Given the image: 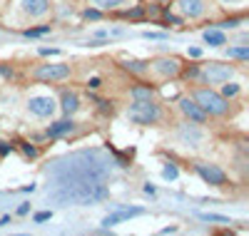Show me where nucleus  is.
Listing matches in <instances>:
<instances>
[{
	"instance_id": "5",
	"label": "nucleus",
	"mask_w": 249,
	"mask_h": 236,
	"mask_svg": "<svg viewBox=\"0 0 249 236\" xmlns=\"http://www.w3.org/2000/svg\"><path fill=\"white\" fill-rule=\"evenodd\" d=\"M70 65L65 62H48V65H37L33 67L30 77L37 82H60V80H68L70 77Z\"/></svg>"
},
{
	"instance_id": "37",
	"label": "nucleus",
	"mask_w": 249,
	"mask_h": 236,
	"mask_svg": "<svg viewBox=\"0 0 249 236\" xmlns=\"http://www.w3.org/2000/svg\"><path fill=\"white\" fill-rule=\"evenodd\" d=\"M40 52H43V55H57V50H48V48H43Z\"/></svg>"
},
{
	"instance_id": "6",
	"label": "nucleus",
	"mask_w": 249,
	"mask_h": 236,
	"mask_svg": "<svg viewBox=\"0 0 249 236\" xmlns=\"http://www.w3.org/2000/svg\"><path fill=\"white\" fill-rule=\"evenodd\" d=\"M234 77V67L232 65H222V62H210V65L199 67V82L202 84H222L227 80Z\"/></svg>"
},
{
	"instance_id": "11",
	"label": "nucleus",
	"mask_w": 249,
	"mask_h": 236,
	"mask_svg": "<svg viewBox=\"0 0 249 236\" xmlns=\"http://www.w3.org/2000/svg\"><path fill=\"white\" fill-rule=\"evenodd\" d=\"M177 10L182 17H190V20H197L204 15L207 10V0H177Z\"/></svg>"
},
{
	"instance_id": "32",
	"label": "nucleus",
	"mask_w": 249,
	"mask_h": 236,
	"mask_svg": "<svg viewBox=\"0 0 249 236\" xmlns=\"http://www.w3.org/2000/svg\"><path fill=\"white\" fill-rule=\"evenodd\" d=\"M144 37H150V40H162V37H167L164 33H144Z\"/></svg>"
},
{
	"instance_id": "31",
	"label": "nucleus",
	"mask_w": 249,
	"mask_h": 236,
	"mask_svg": "<svg viewBox=\"0 0 249 236\" xmlns=\"http://www.w3.org/2000/svg\"><path fill=\"white\" fill-rule=\"evenodd\" d=\"M50 219V211H40V214H35V221L40 224V221H48Z\"/></svg>"
},
{
	"instance_id": "13",
	"label": "nucleus",
	"mask_w": 249,
	"mask_h": 236,
	"mask_svg": "<svg viewBox=\"0 0 249 236\" xmlns=\"http://www.w3.org/2000/svg\"><path fill=\"white\" fill-rule=\"evenodd\" d=\"M142 214H144V209H140V206H135V209H117V211L107 214V217L102 219V226H105V229H110V226H115V224H120V221H124V219L142 217Z\"/></svg>"
},
{
	"instance_id": "9",
	"label": "nucleus",
	"mask_w": 249,
	"mask_h": 236,
	"mask_svg": "<svg viewBox=\"0 0 249 236\" xmlns=\"http://www.w3.org/2000/svg\"><path fill=\"white\" fill-rule=\"evenodd\" d=\"M195 171L207 182V184H212V186H224L227 182V174H224V169L217 167V164H207V162H197L195 164Z\"/></svg>"
},
{
	"instance_id": "1",
	"label": "nucleus",
	"mask_w": 249,
	"mask_h": 236,
	"mask_svg": "<svg viewBox=\"0 0 249 236\" xmlns=\"http://www.w3.org/2000/svg\"><path fill=\"white\" fill-rule=\"evenodd\" d=\"M112 159L102 149H80V152L68 154L50 167L53 182L60 179H95V182H107L112 177Z\"/></svg>"
},
{
	"instance_id": "12",
	"label": "nucleus",
	"mask_w": 249,
	"mask_h": 236,
	"mask_svg": "<svg viewBox=\"0 0 249 236\" xmlns=\"http://www.w3.org/2000/svg\"><path fill=\"white\" fill-rule=\"evenodd\" d=\"M179 110H182V115L190 119V122H197V124H204L207 122V115L202 112V107L192 97H182L179 100Z\"/></svg>"
},
{
	"instance_id": "38",
	"label": "nucleus",
	"mask_w": 249,
	"mask_h": 236,
	"mask_svg": "<svg viewBox=\"0 0 249 236\" xmlns=\"http://www.w3.org/2000/svg\"><path fill=\"white\" fill-rule=\"evenodd\" d=\"M157 3H162V5H167V3H172V0H157Z\"/></svg>"
},
{
	"instance_id": "2",
	"label": "nucleus",
	"mask_w": 249,
	"mask_h": 236,
	"mask_svg": "<svg viewBox=\"0 0 249 236\" xmlns=\"http://www.w3.org/2000/svg\"><path fill=\"white\" fill-rule=\"evenodd\" d=\"M107 194V184L95 179H60L50 189V197L60 204H97Z\"/></svg>"
},
{
	"instance_id": "34",
	"label": "nucleus",
	"mask_w": 249,
	"mask_h": 236,
	"mask_svg": "<svg viewBox=\"0 0 249 236\" xmlns=\"http://www.w3.org/2000/svg\"><path fill=\"white\" fill-rule=\"evenodd\" d=\"M88 87H92V90H97V87H100V77H92V80L88 82Z\"/></svg>"
},
{
	"instance_id": "19",
	"label": "nucleus",
	"mask_w": 249,
	"mask_h": 236,
	"mask_svg": "<svg viewBox=\"0 0 249 236\" xmlns=\"http://www.w3.org/2000/svg\"><path fill=\"white\" fill-rule=\"evenodd\" d=\"M147 65H150V62L127 60V62H124V70H130V72H135V75H144V72H147Z\"/></svg>"
},
{
	"instance_id": "36",
	"label": "nucleus",
	"mask_w": 249,
	"mask_h": 236,
	"mask_svg": "<svg viewBox=\"0 0 249 236\" xmlns=\"http://www.w3.org/2000/svg\"><path fill=\"white\" fill-rule=\"evenodd\" d=\"M190 55H192V57H199V55H202V50H199V48H192V50H190Z\"/></svg>"
},
{
	"instance_id": "10",
	"label": "nucleus",
	"mask_w": 249,
	"mask_h": 236,
	"mask_svg": "<svg viewBox=\"0 0 249 236\" xmlns=\"http://www.w3.org/2000/svg\"><path fill=\"white\" fill-rule=\"evenodd\" d=\"M55 104H57V102H55L53 97L37 95V97H30V100H28V112L45 119V117H53V115H55V110H57Z\"/></svg>"
},
{
	"instance_id": "3",
	"label": "nucleus",
	"mask_w": 249,
	"mask_h": 236,
	"mask_svg": "<svg viewBox=\"0 0 249 236\" xmlns=\"http://www.w3.org/2000/svg\"><path fill=\"white\" fill-rule=\"evenodd\" d=\"M192 100L202 107V112L207 117H224L227 112H230V100H227L224 95H219V92H214L212 87H199Z\"/></svg>"
},
{
	"instance_id": "18",
	"label": "nucleus",
	"mask_w": 249,
	"mask_h": 236,
	"mask_svg": "<svg viewBox=\"0 0 249 236\" xmlns=\"http://www.w3.org/2000/svg\"><path fill=\"white\" fill-rule=\"evenodd\" d=\"M132 100H152L155 90L150 87V84H137V87H132Z\"/></svg>"
},
{
	"instance_id": "14",
	"label": "nucleus",
	"mask_w": 249,
	"mask_h": 236,
	"mask_svg": "<svg viewBox=\"0 0 249 236\" xmlns=\"http://www.w3.org/2000/svg\"><path fill=\"white\" fill-rule=\"evenodd\" d=\"M50 10V0H23V13L30 17H43Z\"/></svg>"
},
{
	"instance_id": "39",
	"label": "nucleus",
	"mask_w": 249,
	"mask_h": 236,
	"mask_svg": "<svg viewBox=\"0 0 249 236\" xmlns=\"http://www.w3.org/2000/svg\"><path fill=\"white\" fill-rule=\"evenodd\" d=\"M224 3H239V0H224Z\"/></svg>"
},
{
	"instance_id": "25",
	"label": "nucleus",
	"mask_w": 249,
	"mask_h": 236,
	"mask_svg": "<svg viewBox=\"0 0 249 236\" xmlns=\"http://www.w3.org/2000/svg\"><path fill=\"white\" fill-rule=\"evenodd\" d=\"M122 15H124V17H135V20H137V17H144V15H147V10L137 5V8H130V10H124Z\"/></svg>"
},
{
	"instance_id": "24",
	"label": "nucleus",
	"mask_w": 249,
	"mask_h": 236,
	"mask_svg": "<svg viewBox=\"0 0 249 236\" xmlns=\"http://www.w3.org/2000/svg\"><path fill=\"white\" fill-rule=\"evenodd\" d=\"M48 33H50V25H40V28H30V30H25L28 37H40V35H48Z\"/></svg>"
},
{
	"instance_id": "30",
	"label": "nucleus",
	"mask_w": 249,
	"mask_h": 236,
	"mask_svg": "<svg viewBox=\"0 0 249 236\" xmlns=\"http://www.w3.org/2000/svg\"><path fill=\"white\" fill-rule=\"evenodd\" d=\"M23 152H25V157H37V149L30 144H23Z\"/></svg>"
},
{
	"instance_id": "8",
	"label": "nucleus",
	"mask_w": 249,
	"mask_h": 236,
	"mask_svg": "<svg viewBox=\"0 0 249 236\" xmlns=\"http://www.w3.org/2000/svg\"><path fill=\"white\" fill-rule=\"evenodd\" d=\"M177 139L182 142V144H187V147H199L202 142H204V132L199 130V124L197 122H182L179 127H177Z\"/></svg>"
},
{
	"instance_id": "21",
	"label": "nucleus",
	"mask_w": 249,
	"mask_h": 236,
	"mask_svg": "<svg viewBox=\"0 0 249 236\" xmlns=\"http://www.w3.org/2000/svg\"><path fill=\"white\" fill-rule=\"evenodd\" d=\"M239 92H242V87H239L237 82H230V80L222 82V95H224L227 100H230V97H237Z\"/></svg>"
},
{
	"instance_id": "28",
	"label": "nucleus",
	"mask_w": 249,
	"mask_h": 236,
	"mask_svg": "<svg viewBox=\"0 0 249 236\" xmlns=\"http://www.w3.org/2000/svg\"><path fill=\"white\" fill-rule=\"evenodd\" d=\"M184 77H187V80H199V67H197V65L190 67V70L184 72Z\"/></svg>"
},
{
	"instance_id": "16",
	"label": "nucleus",
	"mask_w": 249,
	"mask_h": 236,
	"mask_svg": "<svg viewBox=\"0 0 249 236\" xmlns=\"http://www.w3.org/2000/svg\"><path fill=\"white\" fill-rule=\"evenodd\" d=\"M60 107H62V112L70 117V115H75V112L80 110V97H77L75 92H62V97H60Z\"/></svg>"
},
{
	"instance_id": "23",
	"label": "nucleus",
	"mask_w": 249,
	"mask_h": 236,
	"mask_svg": "<svg viewBox=\"0 0 249 236\" xmlns=\"http://www.w3.org/2000/svg\"><path fill=\"white\" fill-rule=\"evenodd\" d=\"M202 221H217V224H232L227 217H219V214H199Z\"/></svg>"
},
{
	"instance_id": "22",
	"label": "nucleus",
	"mask_w": 249,
	"mask_h": 236,
	"mask_svg": "<svg viewBox=\"0 0 249 236\" xmlns=\"http://www.w3.org/2000/svg\"><path fill=\"white\" fill-rule=\"evenodd\" d=\"M227 55L237 57V60H249V48H247V45H242V48H230V50H227Z\"/></svg>"
},
{
	"instance_id": "35",
	"label": "nucleus",
	"mask_w": 249,
	"mask_h": 236,
	"mask_svg": "<svg viewBox=\"0 0 249 236\" xmlns=\"http://www.w3.org/2000/svg\"><path fill=\"white\" fill-rule=\"evenodd\" d=\"M28 211H30L28 204H20V206H18V214H20V217H23V214H28Z\"/></svg>"
},
{
	"instance_id": "20",
	"label": "nucleus",
	"mask_w": 249,
	"mask_h": 236,
	"mask_svg": "<svg viewBox=\"0 0 249 236\" xmlns=\"http://www.w3.org/2000/svg\"><path fill=\"white\" fill-rule=\"evenodd\" d=\"M124 3H127V0H92V5L97 10H115V8H120Z\"/></svg>"
},
{
	"instance_id": "26",
	"label": "nucleus",
	"mask_w": 249,
	"mask_h": 236,
	"mask_svg": "<svg viewBox=\"0 0 249 236\" xmlns=\"http://www.w3.org/2000/svg\"><path fill=\"white\" fill-rule=\"evenodd\" d=\"M162 17L167 20V23H172V25H182V17H177V15H172L170 10H162Z\"/></svg>"
},
{
	"instance_id": "17",
	"label": "nucleus",
	"mask_w": 249,
	"mask_h": 236,
	"mask_svg": "<svg viewBox=\"0 0 249 236\" xmlns=\"http://www.w3.org/2000/svg\"><path fill=\"white\" fill-rule=\"evenodd\" d=\"M204 42L210 48H219V45H224V42H227V35L222 30H204Z\"/></svg>"
},
{
	"instance_id": "33",
	"label": "nucleus",
	"mask_w": 249,
	"mask_h": 236,
	"mask_svg": "<svg viewBox=\"0 0 249 236\" xmlns=\"http://www.w3.org/2000/svg\"><path fill=\"white\" fill-rule=\"evenodd\" d=\"M85 17L88 20H97L100 17V10H85Z\"/></svg>"
},
{
	"instance_id": "15",
	"label": "nucleus",
	"mask_w": 249,
	"mask_h": 236,
	"mask_svg": "<svg viewBox=\"0 0 249 236\" xmlns=\"http://www.w3.org/2000/svg\"><path fill=\"white\" fill-rule=\"evenodd\" d=\"M75 130V122L72 119H60V122H53L50 127H48V137H62V135H70Z\"/></svg>"
},
{
	"instance_id": "29",
	"label": "nucleus",
	"mask_w": 249,
	"mask_h": 236,
	"mask_svg": "<svg viewBox=\"0 0 249 236\" xmlns=\"http://www.w3.org/2000/svg\"><path fill=\"white\" fill-rule=\"evenodd\" d=\"M10 152H13V144L0 142V157H5V154H10Z\"/></svg>"
},
{
	"instance_id": "7",
	"label": "nucleus",
	"mask_w": 249,
	"mask_h": 236,
	"mask_svg": "<svg viewBox=\"0 0 249 236\" xmlns=\"http://www.w3.org/2000/svg\"><path fill=\"white\" fill-rule=\"evenodd\" d=\"M147 70H152L157 77H162V80H170V77H177L179 72H182V62H179V57H170V55H162V57H155L150 65H147Z\"/></svg>"
},
{
	"instance_id": "27",
	"label": "nucleus",
	"mask_w": 249,
	"mask_h": 236,
	"mask_svg": "<svg viewBox=\"0 0 249 236\" xmlns=\"http://www.w3.org/2000/svg\"><path fill=\"white\" fill-rule=\"evenodd\" d=\"M162 177H164V179H170V182L177 179V167H164V169H162Z\"/></svg>"
},
{
	"instance_id": "4",
	"label": "nucleus",
	"mask_w": 249,
	"mask_h": 236,
	"mask_svg": "<svg viewBox=\"0 0 249 236\" xmlns=\"http://www.w3.org/2000/svg\"><path fill=\"white\" fill-rule=\"evenodd\" d=\"M127 119L132 124H157L162 119V107L152 100H135L130 107H127Z\"/></svg>"
}]
</instances>
